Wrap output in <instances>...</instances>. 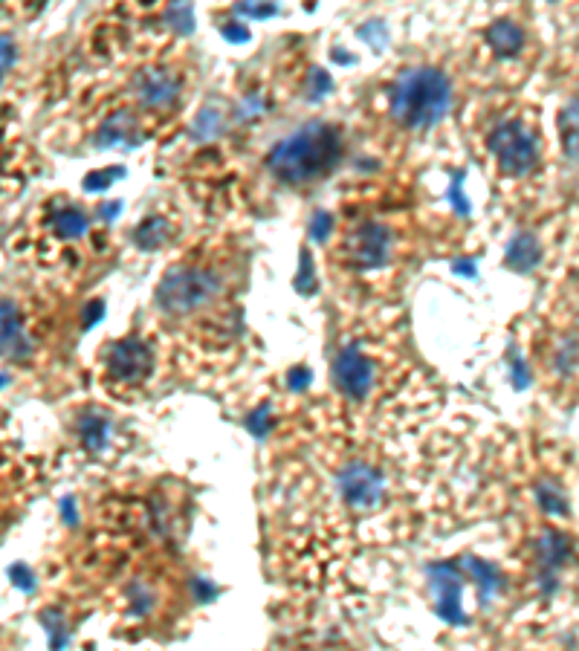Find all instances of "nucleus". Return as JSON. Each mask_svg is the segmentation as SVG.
Masks as SVG:
<instances>
[{
    "mask_svg": "<svg viewBox=\"0 0 579 651\" xmlns=\"http://www.w3.org/2000/svg\"><path fill=\"white\" fill-rule=\"evenodd\" d=\"M339 154H342V142L336 128L316 122V125H304L302 131L278 142L267 165L281 183H307L328 174L339 160Z\"/></svg>",
    "mask_w": 579,
    "mask_h": 651,
    "instance_id": "f257e3e1",
    "label": "nucleus"
},
{
    "mask_svg": "<svg viewBox=\"0 0 579 651\" xmlns=\"http://www.w3.org/2000/svg\"><path fill=\"white\" fill-rule=\"evenodd\" d=\"M449 105H452L449 82L432 67L406 70L391 90V116L412 131L438 125Z\"/></svg>",
    "mask_w": 579,
    "mask_h": 651,
    "instance_id": "f03ea898",
    "label": "nucleus"
},
{
    "mask_svg": "<svg viewBox=\"0 0 579 651\" xmlns=\"http://www.w3.org/2000/svg\"><path fill=\"white\" fill-rule=\"evenodd\" d=\"M221 296V278L203 267H180L168 272L157 290V304L171 316H189Z\"/></svg>",
    "mask_w": 579,
    "mask_h": 651,
    "instance_id": "7ed1b4c3",
    "label": "nucleus"
},
{
    "mask_svg": "<svg viewBox=\"0 0 579 651\" xmlns=\"http://www.w3.org/2000/svg\"><path fill=\"white\" fill-rule=\"evenodd\" d=\"M490 145H493L498 168H501L504 174L522 177V174H527V171L536 165V160H539L536 136L530 134L522 122H507V125H501L496 134L490 136Z\"/></svg>",
    "mask_w": 579,
    "mask_h": 651,
    "instance_id": "20e7f679",
    "label": "nucleus"
},
{
    "mask_svg": "<svg viewBox=\"0 0 579 651\" xmlns=\"http://www.w3.org/2000/svg\"><path fill=\"white\" fill-rule=\"evenodd\" d=\"M151 374V351L137 339H122L108 353V377L116 382H142Z\"/></svg>",
    "mask_w": 579,
    "mask_h": 651,
    "instance_id": "39448f33",
    "label": "nucleus"
},
{
    "mask_svg": "<svg viewBox=\"0 0 579 651\" xmlns=\"http://www.w3.org/2000/svg\"><path fill=\"white\" fill-rule=\"evenodd\" d=\"M333 377H336V385H339V391L345 397L359 400V397L368 394V388L374 382V371H371V362L362 353L348 348V351L339 353V359L333 365Z\"/></svg>",
    "mask_w": 579,
    "mask_h": 651,
    "instance_id": "423d86ee",
    "label": "nucleus"
},
{
    "mask_svg": "<svg viewBox=\"0 0 579 651\" xmlns=\"http://www.w3.org/2000/svg\"><path fill=\"white\" fill-rule=\"evenodd\" d=\"M351 255L359 267H377L388 258V232L377 223L359 226L357 235H351Z\"/></svg>",
    "mask_w": 579,
    "mask_h": 651,
    "instance_id": "0eeeda50",
    "label": "nucleus"
},
{
    "mask_svg": "<svg viewBox=\"0 0 579 651\" xmlns=\"http://www.w3.org/2000/svg\"><path fill=\"white\" fill-rule=\"evenodd\" d=\"M139 99L148 108H163L177 96V79L168 70H148L139 79Z\"/></svg>",
    "mask_w": 579,
    "mask_h": 651,
    "instance_id": "6e6552de",
    "label": "nucleus"
},
{
    "mask_svg": "<svg viewBox=\"0 0 579 651\" xmlns=\"http://www.w3.org/2000/svg\"><path fill=\"white\" fill-rule=\"evenodd\" d=\"M342 487L348 498H354V504H374L380 498V478L365 466H354L351 472H345Z\"/></svg>",
    "mask_w": 579,
    "mask_h": 651,
    "instance_id": "1a4fd4ad",
    "label": "nucleus"
},
{
    "mask_svg": "<svg viewBox=\"0 0 579 651\" xmlns=\"http://www.w3.org/2000/svg\"><path fill=\"white\" fill-rule=\"evenodd\" d=\"M487 41L498 55H516L524 47V32L513 21H496L487 29Z\"/></svg>",
    "mask_w": 579,
    "mask_h": 651,
    "instance_id": "9d476101",
    "label": "nucleus"
},
{
    "mask_svg": "<svg viewBox=\"0 0 579 651\" xmlns=\"http://www.w3.org/2000/svg\"><path fill=\"white\" fill-rule=\"evenodd\" d=\"M21 342V313L15 301H0V356Z\"/></svg>",
    "mask_w": 579,
    "mask_h": 651,
    "instance_id": "9b49d317",
    "label": "nucleus"
},
{
    "mask_svg": "<svg viewBox=\"0 0 579 651\" xmlns=\"http://www.w3.org/2000/svg\"><path fill=\"white\" fill-rule=\"evenodd\" d=\"M56 232L61 238H82L87 232V217L79 209H67L56 217Z\"/></svg>",
    "mask_w": 579,
    "mask_h": 651,
    "instance_id": "f8f14e48",
    "label": "nucleus"
},
{
    "mask_svg": "<svg viewBox=\"0 0 579 651\" xmlns=\"http://www.w3.org/2000/svg\"><path fill=\"white\" fill-rule=\"evenodd\" d=\"M562 131H565V151L579 154V102H574L571 108L565 110Z\"/></svg>",
    "mask_w": 579,
    "mask_h": 651,
    "instance_id": "ddd939ff",
    "label": "nucleus"
},
{
    "mask_svg": "<svg viewBox=\"0 0 579 651\" xmlns=\"http://www.w3.org/2000/svg\"><path fill=\"white\" fill-rule=\"evenodd\" d=\"M519 255H524V270L530 267V264H536V255H539V249H536V241L533 238H519L516 244L510 246V261H519Z\"/></svg>",
    "mask_w": 579,
    "mask_h": 651,
    "instance_id": "4468645a",
    "label": "nucleus"
},
{
    "mask_svg": "<svg viewBox=\"0 0 579 651\" xmlns=\"http://www.w3.org/2000/svg\"><path fill=\"white\" fill-rule=\"evenodd\" d=\"M15 58H18V53H15V41H12L9 35H0V73L9 70V67L15 64Z\"/></svg>",
    "mask_w": 579,
    "mask_h": 651,
    "instance_id": "2eb2a0df",
    "label": "nucleus"
},
{
    "mask_svg": "<svg viewBox=\"0 0 579 651\" xmlns=\"http://www.w3.org/2000/svg\"><path fill=\"white\" fill-rule=\"evenodd\" d=\"M328 223H331V217L328 215L316 217V223H313V232H316V238H325V232H328Z\"/></svg>",
    "mask_w": 579,
    "mask_h": 651,
    "instance_id": "dca6fc26",
    "label": "nucleus"
},
{
    "mask_svg": "<svg viewBox=\"0 0 579 651\" xmlns=\"http://www.w3.org/2000/svg\"><path fill=\"white\" fill-rule=\"evenodd\" d=\"M0 76H3V73H0Z\"/></svg>",
    "mask_w": 579,
    "mask_h": 651,
    "instance_id": "f3484780",
    "label": "nucleus"
}]
</instances>
